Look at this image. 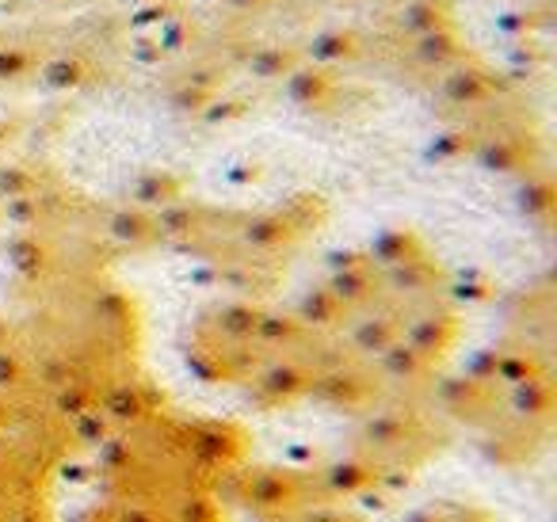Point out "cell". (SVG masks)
I'll list each match as a JSON object with an SVG mask.
<instances>
[{
  "label": "cell",
  "mask_w": 557,
  "mask_h": 522,
  "mask_svg": "<svg viewBox=\"0 0 557 522\" xmlns=\"http://www.w3.org/2000/svg\"><path fill=\"white\" fill-rule=\"evenodd\" d=\"M260 522H367L359 514L356 499L348 496H321V499H306V504L283 507V511L260 514Z\"/></svg>",
  "instance_id": "obj_1"
},
{
  "label": "cell",
  "mask_w": 557,
  "mask_h": 522,
  "mask_svg": "<svg viewBox=\"0 0 557 522\" xmlns=\"http://www.w3.org/2000/svg\"><path fill=\"white\" fill-rule=\"evenodd\" d=\"M409 522H500L493 511L478 504H466V499H435V504L420 507Z\"/></svg>",
  "instance_id": "obj_2"
}]
</instances>
